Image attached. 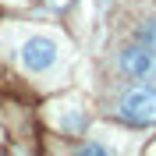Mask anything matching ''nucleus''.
Wrapping results in <instances>:
<instances>
[{"instance_id": "f257e3e1", "label": "nucleus", "mask_w": 156, "mask_h": 156, "mask_svg": "<svg viewBox=\"0 0 156 156\" xmlns=\"http://www.w3.org/2000/svg\"><path fill=\"white\" fill-rule=\"evenodd\" d=\"M18 60H21V68L32 71V75H46V71L57 68V60H60V43L53 36H46V32H36V36H29L21 43Z\"/></svg>"}, {"instance_id": "f03ea898", "label": "nucleus", "mask_w": 156, "mask_h": 156, "mask_svg": "<svg viewBox=\"0 0 156 156\" xmlns=\"http://www.w3.org/2000/svg\"><path fill=\"white\" fill-rule=\"evenodd\" d=\"M117 117L131 128H149L156 124V92L153 89H128L117 99Z\"/></svg>"}, {"instance_id": "7ed1b4c3", "label": "nucleus", "mask_w": 156, "mask_h": 156, "mask_svg": "<svg viewBox=\"0 0 156 156\" xmlns=\"http://www.w3.org/2000/svg\"><path fill=\"white\" fill-rule=\"evenodd\" d=\"M117 68L128 78H153L156 75V50L146 43H131L117 53Z\"/></svg>"}, {"instance_id": "20e7f679", "label": "nucleus", "mask_w": 156, "mask_h": 156, "mask_svg": "<svg viewBox=\"0 0 156 156\" xmlns=\"http://www.w3.org/2000/svg\"><path fill=\"white\" fill-rule=\"evenodd\" d=\"M64 110H68V114L57 117V128H60V131H68V135L82 131V128H85V114H82V107L75 103V107H64Z\"/></svg>"}, {"instance_id": "39448f33", "label": "nucleus", "mask_w": 156, "mask_h": 156, "mask_svg": "<svg viewBox=\"0 0 156 156\" xmlns=\"http://www.w3.org/2000/svg\"><path fill=\"white\" fill-rule=\"evenodd\" d=\"M138 43H146V46H153V50H156V18H153V21H146V25L138 29Z\"/></svg>"}, {"instance_id": "423d86ee", "label": "nucleus", "mask_w": 156, "mask_h": 156, "mask_svg": "<svg viewBox=\"0 0 156 156\" xmlns=\"http://www.w3.org/2000/svg\"><path fill=\"white\" fill-rule=\"evenodd\" d=\"M78 153H110L107 146H78Z\"/></svg>"}, {"instance_id": "0eeeda50", "label": "nucleus", "mask_w": 156, "mask_h": 156, "mask_svg": "<svg viewBox=\"0 0 156 156\" xmlns=\"http://www.w3.org/2000/svg\"><path fill=\"white\" fill-rule=\"evenodd\" d=\"M68 4H75V0H50V7H68Z\"/></svg>"}]
</instances>
